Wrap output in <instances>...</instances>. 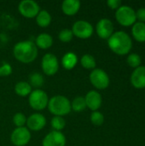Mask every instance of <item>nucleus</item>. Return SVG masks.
I'll return each mask as SVG.
<instances>
[{
  "mask_svg": "<svg viewBox=\"0 0 145 146\" xmlns=\"http://www.w3.org/2000/svg\"><path fill=\"white\" fill-rule=\"evenodd\" d=\"M108 45L114 53L124 56L130 52L132 47V41L126 32L118 31L109 37L108 39Z\"/></svg>",
  "mask_w": 145,
  "mask_h": 146,
  "instance_id": "nucleus-1",
  "label": "nucleus"
},
{
  "mask_svg": "<svg viewBox=\"0 0 145 146\" xmlns=\"http://www.w3.org/2000/svg\"><path fill=\"white\" fill-rule=\"evenodd\" d=\"M13 55L17 61L22 63H31L38 56V48L32 41H21L14 46Z\"/></svg>",
  "mask_w": 145,
  "mask_h": 146,
  "instance_id": "nucleus-2",
  "label": "nucleus"
},
{
  "mask_svg": "<svg viewBox=\"0 0 145 146\" xmlns=\"http://www.w3.org/2000/svg\"><path fill=\"white\" fill-rule=\"evenodd\" d=\"M49 111L55 116H63L70 113L71 102L64 96L56 95L52 97L48 103Z\"/></svg>",
  "mask_w": 145,
  "mask_h": 146,
  "instance_id": "nucleus-3",
  "label": "nucleus"
},
{
  "mask_svg": "<svg viewBox=\"0 0 145 146\" xmlns=\"http://www.w3.org/2000/svg\"><path fill=\"white\" fill-rule=\"evenodd\" d=\"M115 19L121 26H132L137 21L136 11L130 6L121 5L115 12Z\"/></svg>",
  "mask_w": 145,
  "mask_h": 146,
  "instance_id": "nucleus-4",
  "label": "nucleus"
},
{
  "mask_svg": "<svg viewBox=\"0 0 145 146\" xmlns=\"http://www.w3.org/2000/svg\"><path fill=\"white\" fill-rule=\"evenodd\" d=\"M28 102L32 109L37 111H41L48 106L49 98L47 93L43 90L35 89L30 93Z\"/></svg>",
  "mask_w": 145,
  "mask_h": 146,
  "instance_id": "nucleus-5",
  "label": "nucleus"
},
{
  "mask_svg": "<svg viewBox=\"0 0 145 146\" xmlns=\"http://www.w3.org/2000/svg\"><path fill=\"white\" fill-rule=\"evenodd\" d=\"M90 81L95 88L99 90L108 88L110 83L108 74L101 68H95L91 71L90 74Z\"/></svg>",
  "mask_w": 145,
  "mask_h": 146,
  "instance_id": "nucleus-6",
  "label": "nucleus"
},
{
  "mask_svg": "<svg viewBox=\"0 0 145 146\" xmlns=\"http://www.w3.org/2000/svg\"><path fill=\"white\" fill-rule=\"evenodd\" d=\"M93 31L94 30L92 25L90 22L83 20L75 21L72 27L73 36H76L77 38L82 39L89 38L90 37H91V35L93 34Z\"/></svg>",
  "mask_w": 145,
  "mask_h": 146,
  "instance_id": "nucleus-7",
  "label": "nucleus"
},
{
  "mask_svg": "<svg viewBox=\"0 0 145 146\" xmlns=\"http://www.w3.org/2000/svg\"><path fill=\"white\" fill-rule=\"evenodd\" d=\"M41 67L43 72L46 75L52 76L56 74L59 69V62L57 57L52 53L45 54L42 58Z\"/></svg>",
  "mask_w": 145,
  "mask_h": 146,
  "instance_id": "nucleus-8",
  "label": "nucleus"
},
{
  "mask_svg": "<svg viewBox=\"0 0 145 146\" xmlns=\"http://www.w3.org/2000/svg\"><path fill=\"white\" fill-rule=\"evenodd\" d=\"M20 14L26 18H34L40 11L39 5L32 0H23L18 5Z\"/></svg>",
  "mask_w": 145,
  "mask_h": 146,
  "instance_id": "nucleus-9",
  "label": "nucleus"
},
{
  "mask_svg": "<svg viewBox=\"0 0 145 146\" xmlns=\"http://www.w3.org/2000/svg\"><path fill=\"white\" fill-rule=\"evenodd\" d=\"M31 139V133L27 127H16L11 133L10 140L15 146L26 145Z\"/></svg>",
  "mask_w": 145,
  "mask_h": 146,
  "instance_id": "nucleus-10",
  "label": "nucleus"
},
{
  "mask_svg": "<svg viewBox=\"0 0 145 146\" xmlns=\"http://www.w3.org/2000/svg\"><path fill=\"white\" fill-rule=\"evenodd\" d=\"M97 35L103 39H109V37L114 33L113 22L108 18L101 19L96 26Z\"/></svg>",
  "mask_w": 145,
  "mask_h": 146,
  "instance_id": "nucleus-11",
  "label": "nucleus"
},
{
  "mask_svg": "<svg viewBox=\"0 0 145 146\" xmlns=\"http://www.w3.org/2000/svg\"><path fill=\"white\" fill-rule=\"evenodd\" d=\"M43 146H65L66 145V137L62 132L51 131L43 139Z\"/></svg>",
  "mask_w": 145,
  "mask_h": 146,
  "instance_id": "nucleus-12",
  "label": "nucleus"
},
{
  "mask_svg": "<svg viewBox=\"0 0 145 146\" xmlns=\"http://www.w3.org/2000/svg\"><path fill=\"white\" fill-rule=\"evenodd\" d=\"M27 129L30 131L38 132L42 130L46 125V118L39 113L32 114L28 118H26Z\"/></svg>",
  "mask_w": 145,
  "mask_h": 146,
  "instance_id": "nucleus-13",
  "label": "nucleus"
},
{
  "mask_svg": "<svg viewBox=\"0 0 145 146\" xmlns=\"http://www.w3.org/2000/svg\"><path fill=\"white\" fill-rule=\"evenodd\" d=\"M86 107L92 111H97L102 106L103 98L101 94L97 91H90L85 97Z\"/></svg>",
  "mask_w": 145,
  "mask_h": 146,
  "instance_id": "nucleus-14",
  "label": "nucleus"
},
{
  "mask_svg": "<svg viewBox=\"0 0 145 146\" xmlns=\"http://www.w3.org/2000/svg\"><path fill=\"white\" fill-rule=\"evenodd\" d=\"M131 83L136 89L145 88V66L135 68L131 75Z\"/></svg>",
  "mask_w": 145,
  "mask_h": 146,
  "instance_id": "nucleus-15",
  "label": "nucleus"
},
{
  "mask_svg": "<svg viewBox=\"0 0 145 146\" xmlns=\"http://www.w3.org/2000/svg\"><path fill=\"white\" fill-rule=\"evenodd\" d=\"M80 1L79 0H65L62 4V12L68 16H73L78 13L80 9Z\"/></svg>",
  "mask_w": 145,
  "mask_h": 146,
  "instance_id": "nucleus-16",
  "label": "nucleus"
},
{
  "mask_svg": "<svg viewBox=\"0 0 145 146\" xmlns=\"http://www.w3.org/2000/svg\"><path fill=\"white\" fill-rule=\"evenodd\" d=\"M35 44L37 48H40L42 50H47L50 47H51V45L53 44V38L49 33H40L36 38Z\"/></svg>",
  "mask_w": 145,
  "mask_h": 146,
  "instance_id": "nucleus-17",
  "label": "nucleus"
},
{
  "mask_svg": "<svg viewBox=\"0 0 145 146\" xmlns=\"http://www.w3.org/2000/svg\"><path fill=\"white\" fill-rule=\"evenodd\" d=\"M132 34L138 42H145V23L139 21L134 23L132 27Z\"/></svg>",
  "mask_w": 145,
  "mask_h": 146,
  "instance_id": "nucleus-18",
  "label": "nucleus"
},
{
  "mask_svg": "<svg viewBox=\"0 0 145 146\" xmlns=\"http://www.w3.org/2000/svg\"><path fill=\"white\" fill-rule=\"evenodd\" d=\"M78 63V57L73 52H67L62 58V67L67 70L73 69Z\"/></svg>",
  "mask_w": 145,
  "mask_h": 146,
  "instance_id": "nucleus-19",
  "label": "nucleus"
},
{
  "mask_svg": "<svg viewBox=\"0 0 145 146\" xmlns=\"http://www.w3.org/2000/svg\"><path fill=\"white\" fill-rule=\"evenodd\" d=\"M15 92L20 97H26L32 92V86L26 81H19L15 86Z\"/></svg>",
  "mask_w": 145,
  "mask_h": 146,
  "instance_id": "nucleus-20",
  "label": "nucleus"
},
{
  "mask_svg": "<svg viewBox=\"0 0 145 146\" xmlns=\"http://www.w3.org/2000/svg\"><path fill=\"white\" fill-rule=\"evenodd\" d=\"M36 22L40 27H46L51 22V15L47 10H40L36 16Z\"/></svg>",
  "mask_w": 145,
  "mask_h": 146,
  "instance_id": "nucleus-21",
  "label": "nucleus"
},
{
  "mask_svg": "<svg viewBox=\"0 0 145 146\" xmlns=\"http://www.w3.org/2000/svg\"><path fill=\"white\" fill-rule=\"evenodd\" d=\"M80 64L81 66L85 69H95L97 66L96 59L90 54L84 55L80 59Z\"/></svg>",
  "mask_w": 145,
  "mask_h": 146,
  "instance_id": "nucleus-22",
  "label": "nucleus"
},
{
  "mask_svg": "<svg viewBox=\"0 0 145 146\" xmlns=\"http://www.w3.org/2000/svg\"><path fill=\"white\" fill-rule=\"evenodd\" d=\"M86 108L85 100L83 97H77L71 103V109L75 112H82Z\"/></svg>",
  "mask_w": 145,
  "mask_h": 146,
  "instance_id": "nucleus-23",
  "label": "nucleus"
},
{
  "mask_svg": "<svg viewBox=\"0 0 145 146\" xmlns=\"http://www.w3.org/2000/svg\"><path fill=\"white\" fill-rule=\"evenodd\" d=\"M51 127L54 129V131L61 132L66 126V121L63 117L62 116H54L51 119L50 121Z\"/></svg>",
  "mask_w": 145,
  "mask_h": 146,
  "instance_id": "nucleus-24",
  "label": "nucleus"
},
{
  "mask_svg": "<svg viewBox=\"0 0 145 146\" xmlns=\"http://www.w3.org/2000/svg\"><path fill=\"white\" fill-rule=\"evenodd\" d=\"M30 80V86H34L36 88H38L44 85V77L39 73H32L30 75L29 78Z\"/></svg>",
  "mask_w": 145,
  "mask_h": 146,
  "instance_id": "nucleus-25",
  "label": "nucleus"
},
{
  "mask_svg": "<svg viewBox=\"0 0 145 146\" xmlns=\"http://www.w3.org/2000/svg\"><path fill=\"white\" fill-rule=\"evenodd\" d=\"M126 62L128 63V65L133 68H137L139 66H141V62H142V59L140 57V56L137 53H132L127 56Z\"/></svg>",
  "mask_w": 145,
  "mask_h": 146,
  "instance_id": "nucleus-26",
  "label": "nucleus"
},
{
  "mask_svg": "<svg viewBox=\"0 0 145 146\" xmlns=\"http://www.w3.org/2000/svg\"><path fill=\"white\" fill-rule=\"evenodd\" d=\"M91 121L94 126H102L104 122V116L99 111H93L91 115Z\"/></svg>",
  "mask_w": 145,
  "mask_h": 146,
  "instance_id": "nucleus-27",
  "label": "nucleus"
},
{
  "mask_svg": "<svg viewBox=\"0 0 145 146\" xmlns=\"http://www.w3.org/2000/svg\"><path fill=\"white\" fill-rule=\"evenodd\" d=\"M73 34L72 30L69 29H63L59 33L58 38L60 39V41L63 42V43H68L73 39Z\"/></svg>",
  "mask_w": 145,
  "mask_h": 146,
  "instance_id": "nucleus-28",
  "label": "nucleus"
},
{
  "mask_svg": "<svg viewBox=\"0 0 145 146\" xmlns=\"http://www.w3.org/2000/svg\"><path fill=\"white\" fill-rule=\"evenodd\" d=\"M13 122L17 127H22L26 123V117L22 113H16L13 116Z\"/></svg>",
  "mask_w": 145,
  "mask_h": 146,
  "instance_id": "nucleus-29",
  "label": "nucleus"
},
{
  "mask_svg": "<svg viewBox=\"0 0 145 146\" xmlns=\"http://www.w3.org/2000/svg\"><path fill=\"white\" fill-rule=\"evenodd\" d=\"M12 74V67L10 64L3 62L2 66H0V77H7Z\"/></svg>",
  "mask_w": 145,
  "mask_h": 146,
  "instance_id": "nucleus-30",
  "label": "nucleus"
},
{
  "mask_svg": "<svg viewBox=\"0 0 145 146\" xmlns=\"http://www.w3.org/2000/svg\"><path fill=\"white\" fill-rule=\"evenodd\" d=\"M108 6L111 9H118L121 6V0H109L107 2Z\"/></svg>",
  "mask_w": 145,
  "mask_h": 146,
  "instance_id": "nucleus-31",
  "label": "nucleus"
},
{
  "mask_svg": "<svg viewBox=\"0 0 145 146\" xmlns=\"http://www.w3.org/2000/svg\"><path fill=\"white\" fill-rule=\"evenodd\" d=\"M136 18L139 21V22L145 23V8H140L136 12Z\"/></svg>",
  "mask_w": 145,
  "mask_h": 146,
  "instance_id": "nucleus-32",
  "label": "nucleus"
}]
</instances>
